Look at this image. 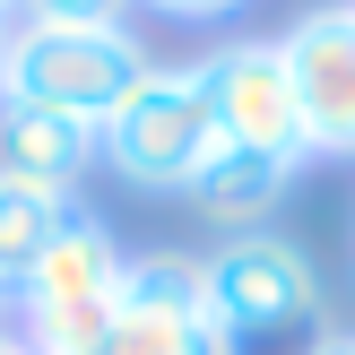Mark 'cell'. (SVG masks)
I'll return each instance as SVG.
<instances>
[{
  "mask_svg": "<svg viewBox=\"0 0 355 355\" xmlns=\"http://www.w3.org/2000/svg\"><path fill=\"white\" fill-rule=\"evenodd\" d=\"M156 61H148V44L130 26H26L17 17L9 44H0V104H35V113L104 130V113Z\"/></svg>",
  "mask_w": 355,
  "mask_h": 355,
  "instance_id": "1",
  "label": "cell"
},
{
  "mask_svg": "<svg viewBox=\"0 0 355 355\" xmlns=\"http://www.w3.org/2000/svg\"><path fill=\"white\" fill-rule=\"evenodd\" d=\"M217 148V96H208V61H156L130 96L104 113L96 156L130 191H173L200 173V156Z\"/></svg>",
  "mask_w": 355,
  "mask_h": 355,
  "instance_id": "2",
  "label": "cell"
},
{
  "mask_svg": "<svg viewBox=\"0 0 355 355\" xmlns=\"http://www.w3.org/2000/svg\"><path fill=\"white\" fill-rule=\"evenodd\" d=\"M121 286H130V260H121V243L104 234V217L69 208V225L52 234V252L35 260L26 286H17L26 347H35V355H87L104 329H113Z\"/></svg>",
  "mask_w": 355,
  "mask_h": 355,
  "instance_id": "3",
  "label": "cell"
},
{
  "mask_svg": "<svg viewBox=\"0 0 355 355\" xmlns=\"http://www.w3.org/2000/svg\"><path fill=\"white\" fill-rule=\"evenodd\" d=\"M200 304L234 347H252V338H277V329H304L321 312V269L295 234L252 225V234H225L200 260Z\"/></svg>",
  "mask_w": 355,
  "mask_h": 355,
  "instance_id": "4",
  "label": "cell"
},
{
  "mask_svg": "<svg viewBox=\"0 0 355 355\" xmlns=\"http://www.w3.org/2000/svg\"><path fill=\"white\" fill-rule=\"evenodd\" d=\"M87 355H234V338L200 304V260L191 252H148V260H130L121 312Z\"/></svg>",
  "mask_w": 355,
  "mask_h": 355,
  "instance_id": "5",
  "label": "cell"
},
{
  "mask_svg": "<svg viewBox=\"0 0 355 355\" xmlns=\"http://www.w3.org/2000/svg\"><path fill=\"white\" fill-rule=\"evenodd\" d=\"M208 96H217V139L252 156H277V165H304L312 139H304V104H295V78H286V52L277 44H225L208 61Z\"/></svg>",
  "mask_w": 355,
  "mask_h": 355,
  "instance_id": "6",
  "label": "cell"
},
{
  "mask_svg": "<svg viewBox=\"0 0 355 355\" xmlns=\"http://www.w3.org/2000/svg\"><path fill=\"white\" fill-rule=\"evenodd\" d=\"M277 52H286L312 156H355V0L347 9H304L277 35Z\"/></svg>",
  "mask_w": 355,
  "mask_h": 355,
  "instance_id": "7",
  "label": "cell"
},
{
  "mask_svg": "<svg viewBox=\"0 0 355 355\" xmlns=\"http://www.w3.org/2000/svg\"><path fill=\"white\" fill-rule=\"evenodd\" d=\"M96 165V130L61 113H35V104H0V182H26V191H61Z\"/></svg>",
  "mask_w": 355,
  "mask_h": 355,
  "instance_id": "8",
  "label": "cell"
},
{
  "mask_svg": "<svg viewBox=\"0 0 355 355\" xmlns=\"http://www.w3.org/2000/svg\"><path fill=\"white\" fill-rule=\"evenodd\" d=\"M286 182H295V165H277V156H252V148H234V139H217V148L200 156V173L182 182V200L200 208V217L252 234V225H269V208L286 200Z\"/></svg>",
  "mask_w": 355,
  "mask_h": 355,
  "instance_id": "9",
  "label": "cell"
},
{
  "mask_svg": "<svg viewBox=\"0 0 355 355\" xmlns=\"http://www.w3.org/2000/svg\"><path fill=\"white\" fill-rule=\"evenodd\" d=\"M69 225L61 191H26V182H0V295L26 286V269L52 252V234Z\"/></svg>",
  "mask_w": 355,
  "mask_h": 355,
  "instance_id": "10",
  "label": "cell"
},
{
  "mask_svg": "<svg viewBox=\"0 0 355 355\" xmlns=\"http://www.w3.org/2000/svg\"><path fill=\"white\" fill-rule=\"evenodd\" d=\"M26 26H130V0H17Z\"/></svg>",
  "mask_w": 355,
  "mask_h": 355,
  "instance_id": "11",
  "label": "cell"
},
{
  "mask_svg": "<svg viewBox=\"0 0 355 355\" xmlns=\"http://www.w3.org/2000/svg\"><path fill=\"white\" fill-rule=\"evenodd\" d=\"M148 9H165V17H182V26H208V17H234L243 0H148Z\"/></svg>",
  "mask_w": 355,
  "mask_h": 355,
  "instance_id": "12",
  "label": "cell"
},
{
  "mask_svg": "<svg viewBox=\"0 0 355 355\" xmlns=\"http://www.w3.org/2000/svg\"><path fill=\"white\" fill-rule=\"evenodd\" d=\"M304 355H355V329H329V338H312Z\"/></svg>",
  "mask_w": 355,
  "mask_h": 355,
  "instance_id": "13",
  "label": "cell"
},
{
  "mask_svg": "<svg viewBox=\"0 0 355 355\" xmlns=\"http://www.w3.org/2000/svg\"><path fill=\"white\" fill-rule=\"evenodd\" d=\"M0 355H35V347H26V338H9V329H0Z\"/></svg>",
  "mask_w": 355,
  "mask_h": 355,
  "instance_id": "14",
  "label": "cell"
},
{
  "mask_svg": "<svg viewBox=\"0 0 355 355\" xmlns=\"http://www.w3.org/2000/svg\"><path fill=\"white\" fill-rule=\"evenodd\" d=\"M0 26H17V0H0Z\"/></svg>",
  "mask_w": 355,
  "mask_h": 355,
  "instance_id": "15",
  "label": "cell"
},
{
  "mask_svg": "<svg viewBox=\"0 0 355 355\" xmlns=\"http://www.w3.org/2000/svg\"><path fill=\"white\" fill-rule=\"evenodd\" d=\"M0 44H9V26H0Z\"/></svg>",
  "mask_w": 355,
  "mask_h": 355,
  "instance_id": "16",
  "label": "cell"
},
{
  "mask_svg": "<svg viewBox=\"0 0 355 355\" xmlns=\"http://www.w3.org/2000/svg\"><path fill=\"white\" fill-rule=\"evenodd\" d=\"M0 304H9V295H0Z\"/></svg>",
  "mask_w": 355,
  "mask_h": 355,
  "instance_id": "17",
  "label": "cell"
}]
</instances>
